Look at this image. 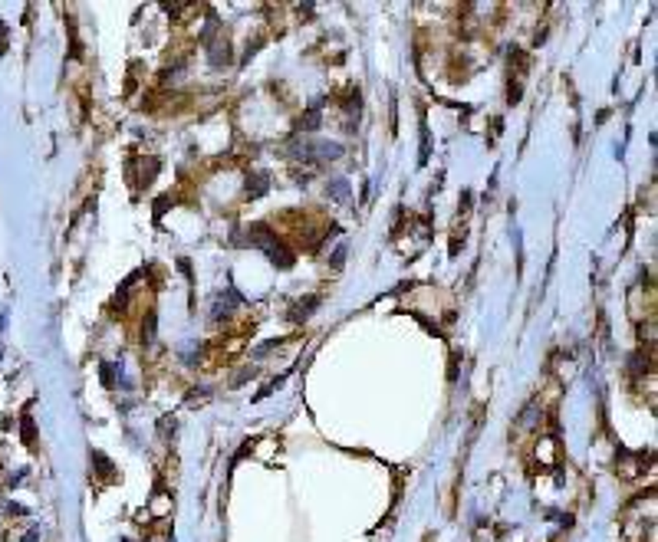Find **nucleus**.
<instances>
[{"label": "nucleus", "mask_w": 658, "mask_h": 542, "mask_svg": "<svg viewBox=\"0 0 658 542\" xmlns=\"http://www.w3.org/2000/svg\"><path fill=\"white\" fill-rule=\"evenodd\" d=\"M267 188H270L267 174H250V178H247V194H250V198H260Z\"/></svg>", "instance_id": "f257e3e1"}, {"label": "nucleus", "mask_w": 658, "mask_h": 542, "mask_svg": "<svg viewBox=\"0 0 658 542\" xmlns=\"http://www.w3.org/2000/svg\"><path fill=\"white\" fill-rule=\"evenodd\" d=\"M316 306H319V296H310L306 303L296 306V319H300V315H310V309H316Z\"/></svg>", "instance_id": "f03ea898"}, {"label": "nucleus", "mask_w": 658, "mask_h": 542, "mask_svg": "<svg viewBox=\"0 0 658 542\" xmlns=\"http://www.w3.org/2000/svg\"><path fill=\"white\" fill-rule=\"evenodd\" d=\"M329 194H333L336 200H343L346 194H349V184H346V181H333V184H329Z\"/></svg>", "instance_id": "7ed1b4c3"}, {"label": "nucleus", "mask_w": 658, "mask_h": 542, "mask_svg": "<svg viewBox=\"0 0 658 542\" xmlns=\"http://www.w3.org/2000/svg\"><path fill=\"white\" fill-rule=\"evenodd\" d=\"M343 260H346V247H339V250L333 253V267L339 270V267H343Z\"/></svg>", "instance_id": "20e7f679"}, {"label": "nucleus", "mask_w": 658, "mask_h": 542, "mask_svg": "<svg viewBox=\"0 0 658 542\" xmlns=\"http://www.w3.org/2000/svg\"><path fill=\"white\" fill-rule=\"evenodd\" d=\"M37 539H40V529H30V533L23 536V539H20V542H37Z\"/></svg>", "instance_id": "39448f33"}]
</instances>
